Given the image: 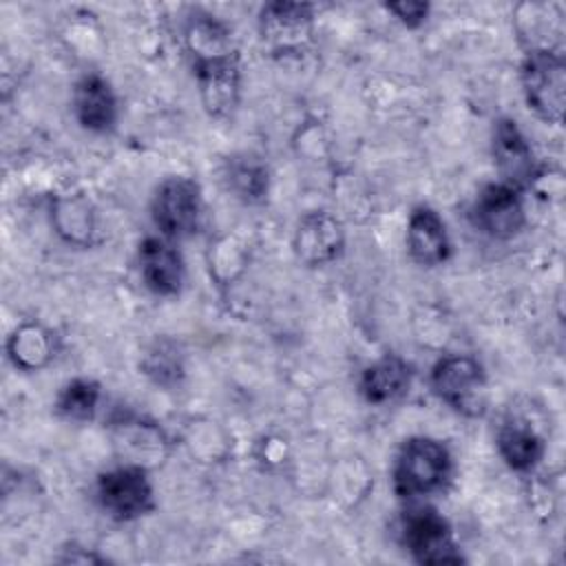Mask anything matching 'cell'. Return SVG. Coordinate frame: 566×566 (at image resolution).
<instances>
[{
    "instance_id": "cell-21",
    "label": "cell",
    "mask_w": 566,
    "mask_h": 566,
    "mask_svg": "<svg viewBox=\"0 0 566 566\" xmlns=\"http://www.w3.org/2000/svg\"><path fill=\"white\" fill-rule=\"evenodd\" d=\"M55 232L71 245L88 248L95 234V212L91 201L82 195H62L53 203Z\"/></svg>"
},
{
    "instance_id": "cell-22",
    "label": "cell",
    "mask_w": 566,
    "mask_h": 566,
    "mask_svg": "<svg viewBox=\"0 0 566 566\" xmlns=\"http://www.w3.org/2000/svg\"><path fill=\"white\" fill-rule=\"evenodd\" d=\"M142 374L155 382L157 387H175L184 380L186 376V365H184V354L181 347L172 338H155L139 363Z\"/></svg>"
},
{
    "instance_id": "cell-5",
    "label": "cell",
    "mask_w": 566,
    "mask_h": 566,
    "mask_svg": "<svg viewBox=\"0 0 566 566\" xmlns=\"http://www.w3.org/2000/svg\"><path fill=\"white\" fill-rule=\"evenodd\" d=\"M201 186L192 177L170 175L155 188L150 201V217L164 239H190L201 226Z\"/></svg>"
},
{
    "instance_id": "cell-9",
    "label": "cell",
    "mask_w": 566,
    "mask_h": 566,
    "mask_svg": "<svg viewBox=\"0 0 566 566\" xmlns=\"http://www.w3.org/2000/svg\"><path fill=\"white\" fill-rule=\"evenodd\" d=\"M195 82L203 111L214 119L230 117L241 99V55L239 51L203 55L192 60Z\"/></svg>"
},
{
    "instance_id": "cell-4",
    "label": "cell",
    "mask_w": 566,
    "mask_h": 566,
    "mask_svg": "<svg viewBox=\"0 0 566 566\" xmlns=\"http://www.w3.org/2000/svg\"><path fill=\"white\" fill-rule=\"evenodd\" d=\"M429 385L460 416L480 418L486 411V371L471 354H447L436 360Z\"/></svg>"
},
{
    "instance_id": "cell-1",
    "label": "cell",
    "mask_w": 566,
    "mask_h": 566,
    "mask_svg": "<svg viewBox=\"0 0 566 566\" xmlns=\"http://www.w3.org/2000/svg\"><path fill=\"white\" fill-rule=\"evenodd\" d=\"M453 475V455L449 447L431 436H411L396 453L391 469V489L396 497L418 502L440 493Z\"/></svg>"
},
{
    "instance_id": "cell-18",
    "label": "cell",
    "mask_w": 566,
    "mask_h": 566,
    "mask_svg": "<svg viewBox=\"0 0 566 566\" xmlns=\"http://www.w3.org/2000/svg\"><path fill=\"white\" fill-rule=\"evenodd\" d=\"M517 33L526 51H562L564 13L553 2H524L515 11Z\"/></svg>"
},
{
    "instance_id": "cell-3",
    "label": "cell",
    "mask_w": 566,
    "mask_h": 566,
    "mask_svg": "<svg viewBox=\"0 0 566 566\" xmlns=\"http://www.w3.org/2000/svg\"><path fill=\"white\" fill-rule=\"evenodd\" d=\"M400 542L411 559L422 566H455L464 562L449 520L429 504L411 502L402 513Z\"/></svg>"
},
{
    "instance_id": "cell-7",
    "label": "cell",
    "mask_w": 566,
    "mask_h": 566,
    "mask_svg": "<svg viewBox=\"0 0 566 566\" xmlns=\"http://www.w3.org/2000/svg\"><path fill=\"white\" fill-rule=\"evenodd\" d=\"M314 20V4L274 0L259 11V38L272 55H298L312 44Z\"/></svg>"
},
{
    "instance_id": "cell-11",
    "label": "cell",
    "mask_w": 566,
    "mask_h": 566,
    "mask_svg": "<svg viewBox=\"0 0 566 566\" xmlns=\"http://www.w3.org/2000/svg\"><path fill=\"white\" fill-rule=\"evenodd\" d=\"M292 250L307 268H321L338 261L345 252L343 223L327 210L305 212L294 228Z\"/></svg>"
},
{
    "instance_id": "cell-20",
    "label": "cell",
    "mask_w": 566,
    "mask_h": 566,
    "mask_svg": "<svg viewBox=\"0 0 566 566\" xmlns=\"http://www.w3.org/2000/svg\"><path fill=\"white\" fill-rule=\"evenodd\" d=\"M226 181L232 195L243 203L256 206L268 199L270 170L268 164L252 153H241L226 161Z\"/></svg>"
},
{
    "instance_id": "cell-2",
    "label": "cell",
    "mask_w": 566,
    "mask_h": 566,
    "mask_svg": "<svg viewBox=\"0 0 566 566\" xmlns=\"http://www.w3.org/2000/svg\"><path fill=\"white\" fill-rule=\"evenodd\" d=\"M522 95L533 115L559 126L566 106V57L564 51H524L520 62Z\"/></svg>"
},
{
    "instance_id": "cell-12",
    "label": "cell",
    "mask_w": 566,
    "mask_h": 566,
    "mask_svg": "<svg viewBox=\"0 0 566 566\" xmlns=\"http://www.w3.org/2000/svg\"><path fill=\"white\" fill-rule=\"evenodd\" d=\"M139 276L144 287L161 298L179 296L186 283V263L172 241L161 234L144 237L137 250Z\"/></svg>"
},
{
    "instance_id": "cell-17",
    "label": "cell",
    "mask_w": 566,
    "mask_h": 566,
    "mask_svg": "<svg viewBox=\"0 0 566 566\" xmlns=\"http://www.w3.org/2000/svg\"><path fill=\"white\" fill-rule=\"evenodd\" d=\"M413 369L398 354H385L360 371L358 391L367 405H387L400 398L411 385Z\"/></svg>"
},
{
    "instance_id": "cell-19",
    "label": "cell",
    "mask_w": 566,
    "mask_h": 566,
    "mask_svg": "<svg viewBox=\"0 0 566 566\" xmlns=\"http://www.w3.org/2000/svg\"><path fill=\"white\" fill-rule=\"evenodd\" d=\"M7 356L13 367L22 371H38L46 367L55 356L53 332L35 321L20 323L7 340Z\"/></svg>"
},
{
    "instance_id": "cell-6",
    "label": "cell",
    "mask_w": 566,
    "mask_h": 566,
    "mask_svg": "<svg viewBox=\"0 0 566 566\" xmlns=\"http://www.w3.org/2000/svg\"><path fill=\"white\" fill-rule=\"evenodd\" d=\"M95 497L99 509L115 522H133L155 509L148 469L128 462L97 475Z\"/></svg>"
},
{
    "instance_id": "cell-24",
    "label": "cell",
    "mask_w": 566,
    "mask_h": 566,
    "mask_svg": "<svg viewBox=\"0 0 566 566\" xmlns=\"http://www.w3.org/2000/svg\"><path fill=\"white\" fill-rule=\"evenodd\" d=\"M387 13H391L402 27L407 29H418L427 22L431 13V4L422 0H396V2H385Z\"/></svg>"
},
{
    "instance_id": "cell-23",
    "label": "cell",
    "mask_w": 566,
    "mask_h": 566,
    "mask_svg": "<svg viewBox=\"0 0 566 566\" xmlns=\"http://www.w3.org/2000/svg\"><path fill=\"white\" fill-rule=\"evenodd\" d=\"M102 400V385L86 376H75L62 385L55 396V413L71 422H88L95 418Z\"/></svg>"
},
{
    "instance_id": "cell-8",
    "label": "cell",
    "mask_w": 566,
    "mask_h": 566,
    "mask_svg": "<svg viewBox=\"0 0 566 566\" xmlns=\"http://www.w3.org/2000/svg\"><path fill=\"white\" fill-rule=\"evenodd\" d=\"M469 221L480 234L493 241H511L526 226L524 197L502 181L486 184L469 208Z\"/></svg>"
},
{
    "instance_id": "cell-14",
    "label": "cell",
    "mask_w": 566,
    "mask_h": 566,
    "mask_svg": "<svg viewBox=\"0 0 566 566\" xmlns=\"http://www.w3.org/2000/svg\"><path fill=\"white\" fill-rule=\"evenodd\" d=\"M73 115L77 124L88 133H111L119 117L117 95L111 82L99 73L82 75L73 86Z\"/></svg>"
},
{
    "instance_id": "cell-16",
    "label": "cell",
    "mask_w": 566,
    "mask_h": 566,
    "mask_svg": "<svg viewBox=\"0 0 566 566\" xmlns=\"http://www.w3.org/2000/svg\"><path fill=\"white\" fill-rule=\"evenodd\" d=\"M495 447L504 464L517 473L533 471L546 453L544 436L524 418L504 420L497 429Z\"/></svg>"
},
{
    "instance_id": "cell-13",
    "label": "cell",
    "mask_w": 566,
    "mask_h": 566,
    "mask_svg": "<svg viewBox=\"0 0 566 566\" xmlns=\"http://www.w3.org/2000/svg\"><path fill=\"white\" fill-rule=\"evenodd\" d=\"M115 444L128 458V464L150 469L166 458V436L161 427L133 411H117L111 418Z\"/></svg>"
},
{
    "instance_id": "cell-15",
    "label": "cell",
    "mask_w": 566,
    "mask_h": 566,
    "mask_svg": "<svg viewBox=\"0 0 566 566\" xmlns=\"http://www.w3.org/2000/svg\"><path fill=\"white\" fill-rule=\"evenodd\" d=\"M407 252L413 263L436 268L451 259L453 245L442 217L431 206H416L407 219Z\"/></svg>"
},
{
    "instance_id": "cell-10",
    "label": "cell",
    "mask_w": 566,
    "mask_h": 566,
    "mask_svg": "<svg viewBox=\"0 0 566 566\" xmlns=\"http://www.w3.org/2000/svg\"><path fill=\"white\" fill-rule=\"evenodd\" d=\"M491 157L500 181L524 192L539 179V164L528 137L515 119L500 117L491 133Z\"/></svg>"
}]
</instances>
